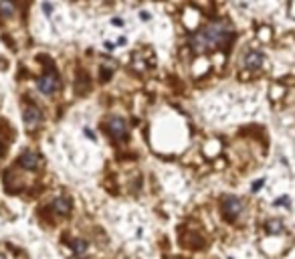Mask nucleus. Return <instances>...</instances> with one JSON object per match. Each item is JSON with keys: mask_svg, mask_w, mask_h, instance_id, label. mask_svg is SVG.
<instances>
[{"mask_svg": "<svg viewBox=\"0 0 295 259\" xmlns=\"http://www.w3.org/2000/svg\"><path fill=\"white\" fill-rule=\"evenodd\" d=\"M233 35H235L233 27L227 21H212L204 29L192 33L190 45L196 53H202V51H208V49L227 47L233 41Z\"/></svg>", "mask_w": 295, "mask_h": 259, "instance_id": "f257e3e1", "label": "nucleus"}, {"mask_svg": "<svg viewBox=\"0 0 295 259\" xmlns=\"http://www.w3.org/2000/svg\"><path fill=\"white\" fill-rule=\"evenodd\" d=\"M223 215H225V219L229 221V223H235L239 217H241V213H243V201L239 199V197H235V195H227L225 199H223Z\"/></svg>", "mask_w": 295, "mask_h": 259, "instance_id": "f03ea898", "label": "nucleus"}, {"mask_svg": "<svg viewBox=\"0 0 295 259\" xmlns=\"http://www.w3.org/2000/svg\"><path fill=\"white\" fill-rule=\"evenodd\" d=\"M105 130H107V134H109L115 142H123V140L127 138V123H125L123 117H117V115L109 117L107 123H105Z\"/></svg>", "mask_w": 295, "mask_h": 259, "instance_id": "7ed1b4c3", "label": "nucleus"}, {"mask_svg": "<svg viewBox=\"0 0 295 259\" xmlns=\"http://www.w3.org/2000/svg\"><path fill=\"white\" fill-rule=\"evenodd\" d=\"M37 87H39L45 95H53V93H57V89H59V77H57L53 71H49V73H45L43 77H39Z\"/></svg>", "mask_w": 295, "mask_h": 259, "instance_id": "20e7f679", "label": "nucleus"}, {"mask_svg": "<svg viewBox=\"0 0 295 259\" xmlns=\"http://www.w3.org/2000/svg\"><path fill=\"white\" fill-rule=\"evenodd\" d=\"M23 119H25V125L33 132V130H37L43 123V111L37 105H29V107H25Z\"/></svg>", "mask_w": 295, "mask_h": 259, "instance_id": "39448f33", "label": "nucleus"}, {"mask_svg": "<svg viewBox=\"0 0 295 259\" xmlns=\"http://www.w3.org/2000/svg\"><path fill=\"white\" fill-rule=\"evenodd\" d=\"M243 65L247 67V69H261L263 65H265V55L261 53V51H249L247 55H245V59H243Z\"/></svg>", "mask_w": 295, "mask_h": 259, "instance_id": "423d86ee", "label": "nucleus"}, {"mask_svg": "<svg viewBox=\"0 0 295 259\" xmlns=\"http://www.w3.org/2000/svg\"><path fill=\"white\" fill-rule=\"evenodd\" d=\"M19 162H21V166H23L25 170H37V168H39V164H41V158H39V154H37V152L27 150V152H23V154H21Z\"/></svg>", "mask_w": 295, "mask_h": 259, "instance_id": "0eeeda50", "label": "nucleus"}, {"mask_svg": "<svg viewBox=\"0 0 295 259\" xmlns=\"http://www.w3.org/2000/svg\"><path fill=\"white\" fill-rule=\"evenodd\" d=\"M51 209H53L57 215H69V213H71V199L65 197V195H59V197L53 199Z\"/></svg>", "mask_w": 295, "mask_h": 259, "instance_id": "6e6552de", "label": "nucleus"}, {"mask_svg": "<svg viewBox=\"0 0 295 259\" xmlns=\"http://www.w3.org/2000/svg\"><path fill=\"white\" fill-rule=\"evenodd\" d=\"M15 13H17V5L13 0H0V17L11 19V17H15Z\"/></svg>", "mask_w": 295, "mask_h": 259, "instance_id": "1a4fd4ad", "label": "nucleus"}, {"mask_svg": "<svg viewBox=\"0 0 295 259\" xmlns=\"http://www.w3.org/2000/svg\"><path fill=\"white\" fill-rule=\"evenodd\" d=\"M87 249H89V243H87L85 239H75V241L71 243V251H73L77 257H83V255L87 253Z\"/></svg>", "mask_w": 295, "mask_h": 259, "instance_id": "9d476101", "label": "nucleus"}, {"mask_svg": "<svg viewBox=\"0 0 295 259\" xmlns=\"http://www.w3.org/2000/svg\"><path fill=\"white\" fill-rule=\"evenodd\" d=\"M283 231V223L281 221H269L267 223V233H281Z\"/></svg>", "mask_w": 295, "mask_h": 259, "instance_id": "9b49d317", "label": "nucleus"}, {"mask_svg": "<svg viewBox=\"0 0 295 259\" xmlns=\"http://www.w3.org/2000/svg\"><path fill=\"white\" fill-rule=\"evenodd\" d=\"M277 93H279V95H283V87H277V85L273 87V99L277 97Z\"/></svg>", "mask_w": 295, "mask_h": 259, "instance_id": "f8f14e48", "label": "nucleus"}, {"mask_svg": "<svg viewBox=\"0 0 295 259\" xmlns=\"http://www.w3.org/2000/svg\"><path fill=\"white\" fill-rule=\"evenodd\" d=\"M0 259H7V255H3V253H0Z\"/></svg>", "mask_w": 295, "mask_h": 259, "instance_id": "ddd939ff", "label": "nucleus"}]
</instances>
